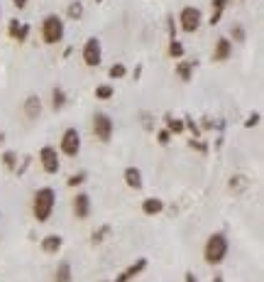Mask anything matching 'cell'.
Here are the masks:
<instances>
[{"mask_svg": "<svg viewBox=\"0 0 264 282\" xmlns=\"http://www.w3.org/2000/svg\"><path fill=\"white\" fill-rule=\"evenodd\" d=\"M54 206H57V192L52 187H42V189L35 192V196H32V216L40 223H44V221L52 218Z\"/></svg>", "mask_w": 264, "mask_h": 282, "instance_id": "cell-1", "label": "cell"}, {"mask_svg": "<svg viewBox=\"0 0 264 282\" xmlns=\"http://www.w3.org/2000/svg\"><path fill=\"white\" fill-rule=\"evenodd\" d=\"M227 253H230V240H227V236L225 233H210L208 236V240H205V245H203V258H205V262L208 265H220L225 258H227Z\"/></svg>", "mask_w": 264, "mask_h": 282, "instance_id": "cell-2", "label": "cell"}, {"mask_svg": "<svg viewBox=\"0 0 264 282\" xmlns=\"http://www.w3.org/2000/svg\"><path fill=\"white\" fill-rule=\"evenodd\" d=\"M64 32H66L64 20H61L57 13H52V15H47V18L42 20V40H44L47 44H59V42L64 40Z\"/></svg>", "mask_w": 264, "mask_h": 282, "instance_id": "cell-3", "label": "cell"}, {"mask_svg": "<svg viewBox=\"0 0 264 282\" xmlns=\"http://www.w3.org/2000/svg\"><path fill=\"white\" fill-rule=\"evenodd\" d=\"M113 132H115L113 118H110L108 113L98 110V113L93 115V135H96V140H101V143H110V140H113Z\"/></svg>", "mask_w": 264, "mask_h": 282, "instance_id": "cell-4", "label": "cell"}, {"mask_svg": "<svg viewBox=\"0 0 264 282\" xmlns=\"http://www.w3.org/2000/svg\"><path fill=\"white\" fill-rule=\"evenodd\" d=\"M59 150H61V155H66V157H76V155L81 152V135H79L76 128H66V130H64L61 143H59Z\"/></svg>", "mask_w": 264, "mask_h": 282, "instance_id": "cell-5", "label": "cell"}, {"mask_svg": "<svg viewBox=\"0 0 264 282\" xmlns=\"http://www.w3.org/2000/svg\"><path fill=\"white\" fill-rule=\"evenodd\" d=\"M201 20H203V15H201V10L193 8V5H186V8L181 10V15H179V25H181V30L188 32V35H193V32L201 27Z\"/></svg>", "mask_w": 264, "mask_h": 282, "instance_id": "cell-6", "label": "cell"}, {"mask_svg": "<svg viewBox=\"0 0 264 282\" xmlns=\"http://www.w3.org/2000/svg\"><path fill=\"white\" fill-rule=\"evenodd\" d=\"M103 59V49H101V40L98 37H88L83 44V64L86 66H98Z\"/></svg>", "mask_w": 264, "mask_h": 282, "instance_id": "cell-7", "label": "cell"}, {"mask_svg": "<svg viewBox=\"0 0 264 282\" xmlns=\"http://www.w3.org/2000/svg\"><path fill=\"white\" fill-rule=\"evenodd\" d=\"M40 162H42V167H44V172L47 174H57L59 172V152H57V148H52V145H44L42 150H40Z\"/></svg>", "mask_w": 264, "mask_h": 282, "instance_id": "cell-8", "label": "cell"}, {"mask_svg": "<svg viewBox=\"0 0 264 282\" xmlns=\"http://www.w3.org/2000/svg\"><path fill=\"white\" fill-rule=\"evenodd\" d=\"M71 204H74V206H71V209H74V216H76L79 221H86V218L91 216V196H88L86 192H79Z\"/></svg>", "mask_w": 264, "mask_h": 282, "instance_id": "cell-9", "label": "cell"}, {"mask_svg": "<svg viewBox=\"0 0 264 282\" xmlns=\"http://www.w3.org/2000/svg\"><path fill=\"white\" fill-rule=\"evenodd\" d=\"M147 262H149L147 258H137L130 267H125L120 275H115V280H113V282H130V280H135L140 272H144V270H147Z\"/></svg>", "mask_w": 264, "mask_h": 282, "instance_id": "cell-10", "label": "cell"}, {"mask_svg": "<svg viewBox=\"0 0 264 282\" xmlns=\"http://www.w3.org/2000/svg\"><path fill=\"white\" fill-rule=\"evenodd\" d=\"M230 57H232V42L227 37H218L213 47V62H227Z\"/></svg>", "mask_w": 264, "mask_h": 282, "instance_id": "cell-11", "label": "cell"}, {"mask_svg": "<svg viewBox=\"0 0 264 282\" xmlns=\"http://www.w3.org/2000/svg\"><path fill=\"white\" fill-rule=\"evenodd\" d=\"M122 179H125V184H127L130 189H142V187H144L142 172H140L137 167H127V170L122 172Z\"/></svg>", "mask_w": 264, "mask_h": 282, "instance_id": "cell-12", "label": "cell"}, {"mask_svg": "<svg viewBox=\"0 0 264 282\" xmlns=\"http://www.w3.org/2000/svg\"><path fill=\"white\" fill-rule=\"evenodd\" d=\"M40 113H42V101H40V96H27V98H25V115H27L30 120H35V118H40Z\"/></svg>", "mask_w": 264, "mask_h": 282, "instance_id": "cell-13", "label": "cell"}, {"mask_svg": "<svg viewBox=\"0 0 264 282\" xmlns=\"http://www.w3.org/2000/svg\"><path fill=\"white\" fill-rule=\"evenodd\" d=\"M61 245H64V238L59 233H49V236L42 238V250L44 253H57V250H61Z\"/></svg>", "mask_w": 264, "mask_h": 282, "instance_id": "cell-14", "label": "cell"}, {"mask_svg": "<svg viewBox=\"0 0 264 282\" xmlns=\"http://www.w3.org/2000/svg\"><path fill=\"white\" fill-rule=\"evenodd\" d=\"M198 66V62H179L176 64V76L183 81V84H188L191 79H193V69Z\"/></svg>", "mask_w": 264, "mask_h": 282, "instance_id": "cell-15", "label": "cell"}, {"mask_svg": "<svg viewBox=\"0 0 264 282\" xmlns=\"http://www.w3.org/2000/svg\"><path fill=\"white\" fill-rule=\"evenodd\" d=\"M142 211H144L147 216H157V214H162V211H164V201H162V199H157V196H149V199H144V201H142Z\"/></svg>", "mask_w": 264, "mask_h": 282, "instance_id": "cell-16", "label": "cell"}, {"mask_svg": "<svg viewBox=\"0 0 264 282\" xmlns=\"http://www.w3.org/2000/svg\"><path fill=\"white\" fill-rule=\"evenodd\" d=\"M54 282H74V272H71V262H69V260H64V262L57 265Z\"/></svg>", "mask_w": 264, "mask_h": 282, "instance_id": "cell-17", "label": "cell"}, {"mask_svg": "<svg viewBox=\"0 0 264 282\" xmlns=\"http://www.w3.org/2000/svg\"><path fill=\"white\" fill-rule=\"evenodd\" d=\"M66 101H69V98H66V91H64L61 86H54V88H52V108H54V110H61V108L66 106Z\"/></svg>", "mask_w": 264, "mask_h": 282, "instance_id": "cell-18", "label": "cell"}, {"mask_svg": "<svg viewBox=\"0 0 264 282\" xmlns=\"http://www.w3.org/2000/svg\"><path fill=\"white\" fill-rule=\"evenodd\" d=\"M93 96H96L98 101H110V98L115 96V86H110V84H98L96 91H93Z\"/></svg>", "mask_w": 264, "mask_h": 282, "instance_id": "cell-19", "label": "cell"}, {"mask_svg": "<svg viewBox=\"0 0 264 282\" xmlns=\"http://www.w3.org/2000/svg\"><path fill=\"white\" fill-rule=\"evenodd\" d=\"M166 130H169L171 135H181V132L186 130V125H183L181 118H171V115H166Z\"/></svg>", "mask_w": 264, "mask_h": 282, "instance_id": "cell-20", "label": "cell"}, {"mask_svg": "<svg viewBox=\"0 0 264 282\" xmlns=\"http://www.w3.org/2000/svg\"><path fill=\"white\" fill-rule=\"evenodd\" d=\"M232 44H242L244 40H247V32H244V27L242 25H232V30H230V37H227Z\"/></svg>", "mask_w": 264, "mask_h": 282, "instance_id": "cell-21", "label": "cell"}, {"mask_svg": "<svg viewBox=\"0 0 264 282\" xmlns=\"http://www.w3.org/2000/svg\"><path fill=\"white\" fill-rule=\"evenodd\" d=\"M186 54V47L179 42V40H171V44H169V57H174V59H181Z\"/></svg>", "mask_w": 264, "mask_h": 282, "instance_id": "cell-22", "label": "cell"}, {"mask_svg": "<svg viewBox=\"0 0 264 282\" xmlns=\"http://www.w3.org/2000/svg\"><path fill=\"white\" fill-rule=\"evenodd\" d=\"M108 76H110V79H125V76H127V66L118 62V64H113V66L108 69Z\"/></svg>", "mask_w": 264, "mask_h": 282, "instance_id": "cell-23", "label": "cell"}, {"mask_svg": "<svg viewBox=\"0 0 264 282\" xmlns=\"http://www.w3.org/2000/svg\"><path fill=\"white\" fill-rule=\"evenodd\" d=\"M3 165H5L8 170H15V167H18V152H15V150H5V152H3Z\"/></svg>", "mask_w": 264, "mask_h": 282, "instance_id": "cell-24", "label": "cell"}, {"mask_svg": "<svg viewBox=\"0 0 264 282\" xmlns=\"http://www.w3.org/2000/svg\"><path fill=\"white\" fill-rule=\"evenodd\" d=\"M86 179H88V172H83V170H81V172H76V174H71V177H69V182H66V184H69V187H74V189H76V187H81V184H83V182H86Z\"/></svg>", "mask_w": 264, "mask_h": 282, "instance_id": "cell-25", "label": "cell"}, {"mask_svg": "<svg viewBox=\"0 0 264 282\" xmlns=\"http://www.w3.org/2000/svg\"><path fill=\"white\" fill-rule=\"evenodd\" d=\"M108 233H110V226L105 223V226H101L98 231H93V236H91V240H93V243L98 245V243H103V238H105Z\"/></svg>", "mask_w": 264, "mask_h": 282, "instance_id": "cell-26", "label": "cell"}, {"mask_svg": "<svg viewBox=\"0 0 264 282\" xmlns=\"http://www.w3.org/2000/svg\"><path fill=\"white\" fill-rule=\"evenodd\" d=\"M69 18H74V20L83 18V5L79 3V0H76V3H71V5H69Z\"/></svg>", "mask_w": 264, "mask_h": 282, "instance_id": "cell-27", "label": "cell"}, {"mask_svg": "<svg viewBox=\"0 0 264 282\" xmlns=\"http://www.w3.org/2000/svg\"><path fill=\"white\" fill-rule=\"evenodd\" d=\"M183 125H186V130H191V132H193V140H198V137H201V128H198V123H196V120L186 118V120H183Z\"/></svg>", "mask_w": 264, "mask_h": 282, "instance_id": "cell-28", "label": "cell"}, {"mask_svg": "<svg viewBox=\"0 0 264 282\" xmlns=\"http://www.w3.org/2000/svg\"><path fill=\"white\" fill-rule=\"evenodd\" d=\"M169 140H171V132L164 128V130H157V143L159 145H169Z\"/></svg>", "mask_w": 264, "mask_h": 282, "instance_id": "cell-29", "label": "cell"}, {"mask_svg": "<svg viewBox=\"0 0 264 282\" xmlns=\"http://www.w3.org/2000/svg\"><path fill=\"white\" fill-rule=\"evenodd\" d=\"M227 3H230V0H213V13H215V15H223L225 8H227Z\"/></svg>", "mask_w": 264, "mask_h": 282, "instance_id": "cell-30", "label": "cell"}, {"mask_svg": "<svg viewBox=\"0 0 264 282\" xmlns=\"http://www.w3.org/2000/svg\"><path fill=\"white\" fill-rule=\"evenodd\" d=\"M27 37H30V25H25V22H22V25H20V30H18V35H15V40H18V42H25Z\"/></svg>", "mask_w": 264, "mask_h": 282, "instance_id": "cell-31", "label": "cell"}, {"mask_svg": "<svg viewBox=\"0 0 264 282\" xmlns=\"http://www.w3.org/2000/svg\"><path fill=\"white\" fill-rule=\"evenodd\" d=\"M259 120H262V115H259V113H249V115H247V120H244V128H257V125H259Z\"/></svg>", "mask_w": 264, "mask_h": 282, "instance_id": "cell-32", "label": "cell"}, {"mask_svg": "<svg viewBox=\"0 0 264 282\" xmlns=\"http://www.w3.org/2000/svg\"><path fill=\"white\" fill-rule=\"evenodd\" d=\"M188 145H191V148H196V150H198V152H203V155L208 152V143H203V140H191Z\"/></svg>", "mask_w": 264, "mask_h": 282, "instance_id": "cell-33", "label": "cell"}, {"mask_svg": "<svg viewBox=\"0 0 264 282\" xmlns=\"http://www.w3.org/2000/svg\"><path fill=\"white\" fill-rule=\"evenodd\" d=\"M20 25H22V22H18V18H13V20H10V27H8V35H10L13 40H15V35H18V30H20Z\"/></svg>", "mask_w": 264, "mask_h": 282, "instance_id": "cell-34", "label": "cell"}, {"mask_svg": "<svg viewBox=\"0 0 264 282\" xmlns=\"http://www.w3.org/2000/svg\"><path fill=\"white\" fill-rule=\"evenodd\" d=\"M169 35H171V40H176V22H174V18H169Z\"/></svg>", "mask_w": 264, "mask_h": 282, "instance_id": "cell-35", "label": "cell"}, {"mask_svg": "<svg viewBox=\"0 0 264 282\" xmlns=\"http://www.w3.org/2000/svg\"><path fill=\"white\" fill-rule=\"evenodd\" d=\"M27 3H30V0H13V5H15L18 10H25V8H27Z\"/></svg>", "mask_w": 264, "mask_h": 282, "instance_id": "cell-36", "label": "cell"}, {"mask_svg": "<svg viewBox=\"0 0 264 282\" xmlns=\"http://www.w3.org/2000/svg\"><path fill=\"white\" fill-rule=\"evenodd\" d=\"M183 282H198V277H196L193 272H186V277H183Z\"/></svg>", "mask_w": 264, "mask_h": 282, "instance_id": "cell-37", "label": "cell"}, {"mask_svg": "<svg viewBox=\"0 0 264 282\" xmlns=\"http://www.w3.org/2000/svg\"><path fill=\"white\" fill-rule=\"evenodd\" d=\"M213 282H225V280H223V277L218 275V277H213Z\"/></svg>", "mask_w": 264, "mask_h": 282, "instance_id": "cell-38", "label": "cell"}, {"mask_svg": "<svg viewBox=\"0 0 264 282\" xmlns=\"http://www.w3.org/2000/svg\"><path fill=\"white\" fill-rule=\"evenodd\" d=\"M98 282H110V280H98Z\"/></svg>", "mask_w": 264, "mask_h": 282, "instance_id": "cell-39", "label": "cell"}, {"mask_svg": "<svg viewBox=\"0 0 264 282\" xmlns=\"http://www.w3.org/2000/svg\"><path fill=\"white\" fill-rule=\"evenodd\" d=\"M96 3H103V0H96Z\"/></svg>", "mask_w": 264, "mask_h": 282, "instance_id": "cell-40", "label": "cell"}]
</instances>
